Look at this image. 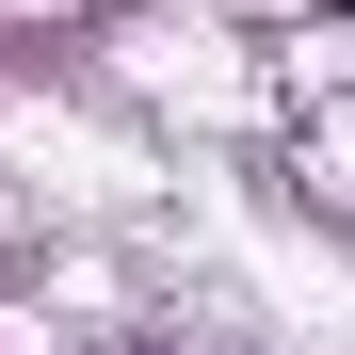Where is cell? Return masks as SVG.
<instances>
[{
    "instance_id": "1",
    "label": "cell",
    "mask_w": 355,
    "mask_h": 355,
    "mask_svg": "<svg viewBox=\"0 0 355 355\" xmlns=\"http://www.w3.org/2000/svg\"><path fill=\"white\" fill-rule=\"evenodd\" d=\"M113 355H243V339H113Z\"/></svg>"
}]
</instances>
